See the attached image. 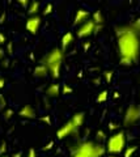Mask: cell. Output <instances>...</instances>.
<instances>
[{
  "label": "cell",
  "mask_w": 140,
  "mask_h": 157,
  "mask_svg": "<svg viewBox=\"0 0 140 157\" xmlns=\"http://www.w3.org/2000/svg\"><path fill=\"white\" fill-rule=\"evenodd\" d=\"M7 106V101H6V98H4L3 94H0V109H4V107Z\"/></svg>",
  "instance_id": "f1b7e54d"
},
{
  "label": "cell",
  "mask_w": 140,
  "mask_h": 157,
  "mask_svg": "<svg viewBox=\"0 0 140 157\" xmlns=\"http://www.w3.org/2000/svg\"><path fill=\"white\" fill-rule=\"evenodd\" d=\"M108 157H118V155H109Z\"/></svg>",
  "instance_id": "60d3db41"
},
{
  "label": "cell",
  "mask_w": 140,
  "mask_h": 157,
  "mask_svg": "<svg viewBox=\"0 0 140 157\" xmlns=\"http://www.w3.org/2000/svg\"><path fill=\"white\" fill-rule=\"evenodd\" d=\"M140 121V105L132 104L130 105L123 115V126L124 127H132Z\"/></svg>",
  "instance_id": "8992f818"
},
{
  "label": "cell",
  "mask_w": 140,
  "mask_h": 157,
  "mask_svg": "<svg viewBox=\"0 0 140 157\" xmlns=\"http://www.w3.org/2000/svg\"><path fill=\"white\" fill-rule=\"evenodd\" d=\"M117 128H118V124L114 123V122H110V123H109V130L110 131H114V130H117Z\"/></svg>",
  "instance_id": "4dcf8cb0"
},
{
  "label": "cell",
  "mask_w": 140,
  "mask_h": 157,
  "mask_svg": "<svg viewBox=\"0 0 140 157\" xmlns=\"http://www.w3.org/2000/svg\"><path fill=\"white\" fill-rule=\"evenodd\" d=\"M52 9H54V6H52L51 3L46 4V7L43 8V11H42V16H49V14H51L52 13Z\"/></svg>",
  "instance_id": "ac0fdd59"
},
{
  "label": "cell",
  "mask_w": 140,
  "mask_h": 157,
  "mask_svg": "<svg viewBox=\"0 0 140 157\" xmlns=\"http://www.w3.org/2000/svg\"><path fill=\"white\" fill-rule=\"evenodd\" d=\"M85 122V114L83 111L75 113L70 121H67L63 126H60L56 130V139L58 140H63L66 137H68L72 134H76L81 127H83Z\"/></svg>",
  "instance_id": "277c9868"
},
{
  "label": "cell",
  "mask_w": 140,
  "mask_h": 157,
  "mask_svg": "<svg viewBox=\"0 0 140 157\" xmlns=\"http://www.w3.org/2000/svg\"><path fill=\"white\" fill-rule=\"evenodd\" d=\"M30 2H32V0H17V3L18 4H20V6L21 7H29V4H30Z\"/></svg>",
  "instance_id": "83f0119b"
},
{
  "label": "cell",
  "mask_w": 140,
  "mask_h": 157,
  "mask_svg": "<svg viewBox=\"0 0 140 157\" xmlns=\"http://www.w3.org/2000/svg\"><path fill=\"white\" fill-rule=\"evenodd\" d=\"M18 115L24 119H34V118H37V111L32 105H24L18 110Z\"/></svg>",
  "instance_id": "30bf717a"
},
{
  "label": "cell",
  "mask_w": 140,
  "mask_h": 157,
  "mask_svg": "<svg viewBox=\"0 0 140 157\" xmlns=\"http://www.w3.org/2000/svg\"><path fill=\"white\" fill-rule=\"evenodd\" d=\"M127 144V139H126V134L124 131H118L113 134L112 136L106 141V152L109 155H119L122 153L126 148Z\"/></svg>",
  "instance_id": "5b68a950"
},
{
  "label": "cell",
  "mask_w": 140,
  "mask_h": 157,
  "mask_svg": "<svg viewBox=\"0 0 140 157\" xmlns=\"http://www.w3.org/2000/svg\"><path fill=\"white\" fill-rule=\"evenodd\" d=\"M40 9H41L40 2H38V0H32L30 4H29V7H28V14H29V16H34V14H38Z\"/></svg>",
  "instance_id": "5bb4252c"
},
{
  "label": "cell",
  "mask_w": 140,
  "mask_h": 157,
  "mask_svg": "<svg viewBox=\"0 0 140 157\" xmlns=\"http://www.w3.org/2000/svg\"><path fill=\"white\" fill-rule=\"evenodd\" d=\"M89 17H90V13L86 11V9H83V8L77 9L76 13H75V18H74V25L80 26L81 24H84L85 21H88Z\"/></svg>",
  "instance_id": "9c48e42d"
},
{
  "label": "cell",
  "mask_w": 140,
  "mask_h": 157,
  "mask_svg": "<svg viewBox=\"0 0 140 157\" xmlns=\"http://www.w3.org/2000/svg\"><path fill=\"white\" fill-rule=\"evenodd\" d=\"M138 151V145H131V147H126L123 151V157H132L134 153Z\"/></svg>",
  "instance_id": "e0dca14e"
},
{
  "label": "cell",
  "mask_w": 140,
  "mask_h": 157,
  "mask_svg": "<svg viewBox=\"0 0 140 157\" xmlns=\"http://www.w3.org/2000/svg\"><path fill=\"white\" fill-rule=\"evenodd\" d=\"M113 75H114V72H113V71H110V70H108V71H105V72H104V78H105V81L108 82V84H110V82H112V80H113Z\"/></svg>",
  "instance_id": "ffe728a7"
},
{
  "label": "cell",
  "mask_w": 140,
  "mask_h": 157,
  "mask_svg": "<svg viewBox=\"0 0 140 157\" xmlns=\"http://www.w3.org/2000/svg\"><path fill=\"white\" fill-rule=\"evenodd\" d=\"M46 96L49 98H58L60 96V86L59 84H56V82H54V84H50L49 86H47L46 89Z\"/></svg>",
  "instance_id": "7c38bea8"
},
{
  "label": "cell",
  "mask_w": 140,
  "mask_h": 157,
  "mask_svg": "<svg viewBox=\"0 0 140 157\" xmlns=\"http://www.w3.org/2000/svg\"><path fill=\"white\" fill-rule=\"evenodd\" d=\"M63 60H64V50H62L60 47H55L46 54L42 63L46 64V67L49 68V75H51V77L56 80V78L60 77V70L62 66H63Z\"/></svg>",
  "instance_id": "3957f363"
},
{
  "label": "cell",
  "mask_w": 140,
  "mask_h": 157,
  "mask_svg": "<svg viewBox=\"0 0 140 157\" xmlns=\"http://www.w3.org/2000/svg\"><path fill=\"white\" fill-rule=\"evenodd\" d=\"M62 93H63V96L72 94V93H74V88L70 86L68 84H63V88H62Z\"/></svg>",
  "instance_id": "d6986e66"
},
{
  "label": "cell",
  "mask_w": 140,
  "mask_h": 157,
  "mask_svg": "<svg viewBox=\"0 0 140 157\" xmlns=\"http://www.w3.org/2000/svg\"><path fill=\"white\" fill-rule=\"evenodd\" d=\"M6 17H7V14L6 13H2V16H0V24H3L4 21H6Z\"/></svg>",
  "instance_id": "e575fe53"
},
{
  "label": "cell",
  "mask_w": 140,
  "mask_h": 157,
  "mask_svg": "<svg viewBox=\"0 0 140 157\" xmlns=\"http://www.w3.org/2000/svg\"><path fill=\"white\" fill-rule=\"evenodd\" d=\"M74 42H75V36L71 32H67L66 34H63V37L60 39V48L62 50H66V48H68Z\"/></svg>",
  "instance_id": "8fae6325"
},
{
  "label": "cell",
  "mask_w": 140,
  "mask_h": 157,
  "mask_svg": "<svg viewBox=\"0 0 140 157\" xmlns=\"http://www.w3.org/2000/svg\"><path fill=\"white\" fill-rule=\"evenodd\" d=\"M89 47H90V42H86V43H85V45H84V50L86 51V50H88V48H89Z\"/></svg>",
  "instance_id": "d590c367"
},
{
  "label": "cell",
  "mask_w": 140,
  "mask_h": 157,
  "mask_svg": "<svg viewBox=\"0 0 140 157\" xmlns=\"http://www.w3.org/2000/svg\"><path fill=\"white\" fill-rule=\"evenodd\" d=\"M22 156V153H21V152H17V153H14L12 157H21Z\"/></svg>",
  "instance_id": "74e56055"
},
{
  "label": "cell",
  "mask_w": 140,
  "mask_h": 157,
  "mask_svg": "<svg viewBox=\"0 0 140 157\" xmlns=\"http://www.w3.org/2000/svg\"><path fill=\"white\" fill-rule=\"evenodd\" d=\"M7 54L8 55H13V42L7 43Z\"/></svg>",
  "instance_id": "484cf974"
},
{
  "label": "cell",
  "mask_w": 140,
  "mask_h": 157,
  "mask_svg": "<svg viewBox=\"0 0 140 157\" xmlns=\"http://www.w3.org/2000/svg\"><path fill=\"white\" fill-rule=\"evenodd\" d=\"M106 147L94 143L90 140H85L79 143L71 152V157H104Z\"/></svg>",
  "instance_id": "7a4b0ae2"
},
{
  "label": "cell",
  "mask_w": 140,
  "mask_h": 157,
  "mask_svg": "<svg viewBox=\"0 0 140 157\" xmlns=\"http://www.w3.org/2000/svg\"><path fill=\"white\" fill-rule=\"evenodd\" d=\"M13 114H14V113H13V110L12 109H7L6 111H4V119H11V118L13 117Z\"/></svg>",
  "instance_id": "cb8c5ba5"
},
{
  "label": "cell",
  "mask_w": 140,
  "mask_h": 157,
  "mask_svg": "<svg viewBox=\"0 0 140 157\" xmlns=\"http://www.w3.org/2000/svg\"><path fill=\"white\" fill-rule=\"evenodd\" d=\"M40 121L43 122V123H46L47 126H51V124H52V121H51L50 115H43V117L40 118Z\"/></svg>",
  "instance_id": "603a6c76"
},
{
  "label": "cell",
  "mask_w": 140,
  "mask_h": 157,
  "mask_svg": "<svg viewBox=\"0 0 140 157\" xmlns=\"http://www.w3.org/2000/svg\"><path fill=\"white\" fill-rule=\"evenodd\" d=\"M42 25V17L38 16V14H34V16H29L26 22H25V28L26 30L30 33V34H37L38 30H40V28Z\"/></svg>",
  "instance_id": "ba28073f"
},
{
  "label": "cell",
  "mask_w": 140,
  "mask_h": 157,
  "mask_svg": "<svg viewBox=\"0 0 140 157\" xmlns=\"http://www.w3.org/2000/svg\"><path fill=\"white\" fill-rule=\"evenodd\" d=\"M96 137H97V140H98V141L105 140V139H106L105 131H104V130H98V131H97V134H96Z\"/></svg>",
  "instance_id": "7402d4cb"
},
{
  "label": "cell",
  "mask_w": 140,
  "mask_h": 157,
  "mask_svg": "<svg viewBox=\"0 0 140 157\" xmlns=\"http://www.w3.org/2000/svg\"><path fill=\"white\" fill-rule=\"evenodd\" d=\"M4 43H7V38L2 32H0V45H4Z\"/></svg>",
  "instance_id": "1f68e13d"
},
{
  "label": "cell",
  "mask_w": 140,
  "mask_h": 157,
  "mask_svg": "<svg viewBox=\"0 0 140 157\" xmlns=\"http://www.w3.org/2000/svg\"><path fill=\"white\" fill-rule=\"evenodd\" d=\"M4 56H6V50L0 47V62H2L3 59H4Z\"/></svg>",
  "instance_id": "d6a6232c"
},
{
  "label": "cell",
  "mask_w": 140,
  "mask_h": 157,
  "mask_svg": "<svg viewBox=\"0 0 140 157\" xmlns=\"http://www.w3.org/2000/svg\"><path fill=\"white\" fill-rule=\"evenodd\" d=\"M93 82H94V85H100V78H94Z\"/></svg>",
  "instance_id": "f35d334b"
},
{
  "label": "cell",
  "mask_w": 140,
  "mask_h": 157,
  "mask_svg": "<svg viewBox=\"0 0 140 157\" xmlns=\"http://www.w3.org/2000/svg\"><path fill=\"white\" fill-rule=\"evenodd\" d=\"M33 75H34L36 77H46L47 75H49V68L46 67V64H43V63H41V64H38L34 70H33Z\"/></svg>",
  "instance_id": "4fadbf2b"
},
{
  "label": "cell",
  "mask_w": 140,
  "mask_h": 157,
  "mask_svg": "<svg viewBox=\"0 0 140 157\" xmlns=\"http://www.w3.org/2000/svg\"><path fill=\"white\" fill-rule=\"evenodd\" d=\"M28 157H37V151L34 148H30L28 152Z\"/></svg>",
  "instance_id": "f546056e"
},
{
  "label": "cell",
  "mask_w": 140,
  "mask_h": 157,
  "mask_svg": "<svg viewBox=\"0 0 140 157\" xmlns=\"http://www.w3.org/2000/svg\"><path fill=\"white\" fill-rule=\"evenodd\" d=\"M52 148H54V141H52V140H51V141H49V143H47V144H46L45 147H43V148H42V149H43V151H45V152H47V151H51Z\"/></svg>",
  "instance_id": "4316f807"
},
{
  "label": "cell",
  "mask_w": 140,
  "mask_h": 157,
  "mask_svg": "<svg viewBox=\"0 0 140 157\" xmlns=\"http://www.w3.org/2000/svg\"><path fill=\"white\" fill-rule=\"evenodd\" d=\"M108 98H109V92L108 90H101L98 94H97V98H96V101L98 102V104H104V102L108 101Z\"/></svg>",
  "instance_id": "2e32d148"
},
{
  "label": "cell",
  "mask_w": 140,
  "mask_h": 157,
  "mask_svg": "<svg viewBox=\"0 0 140 157\" xmlns=\"http://www.w3.org/2000/svg\"><path fill=\"white\" fill-rule=\"evenodd\" d=\"M92 20L94 21L96 25H104V22H105V17H104V14L101 11H96L93 14H92Z\"/></svg>",
  "instance_id": "9a60e30c"
},
{
  "label": "cell",
  "mask_w": 140,
  "mask_h": 157,
  "mask_svg": "<svg viewBox=\"0 0 140 157\" xmlns=\"http://www.w3.org/2000/svg\"><path fill=\"white\" fill-rule=\"evenodd\" d=\"M117 46L119 52V64L130 67L139 62L140 58V34L130 25L115 26Z\"/></svg>",
  "instance_id": "6da1fadb"
},
{
  "label": "cell",
  "mask_w": 140,
  "mask_h": 157,
  "mask_svg": "<svg viewBox=\"0 0 140 157\" xmlns=\"http://www.w3.org/2000/svg\"><path fill=\"white\" fill-rule=\"evenodd\" d=\"M130 25L132 26V29H134L135 32L140 34V17H139V18H136V20H134V21H132L131 24H130Z\"/></svg>",
  "instance_id": "44dd1931"
},
{
  "label": "cell",
  "mask_w": 140,
  "mask_h": 157,
  "mask_svg": "<svg viewBox=\"0 0 140 157\" xmlns=\"http://www.w3.org/2000/svg\"><path fill=\"white\" fill-rule=\"evenodd\" d=\"M96 24L93 20H88V21H85L84 24H81V25L77 28L76 30V37L77 38H86V37H90L92 34H94L96 32Z\"/></svg>",
  "instance_id": "52a82bcc"
},
{
  "label": "cell",
  "mask_w": 140,
  "mask_h": 157,
  "mask_svg": "<svg viewBox=\"0 0 140 157\" xmlns=\"http://www.w3.org/2000/svg\"><path fill=\"white\" fill-rule=\"evenodd\" d=\"M113 98H119V93L118 92H114L113 93Z\"/></svg>",
  "instance_id": "8d00e7d4"
},
{
  "label": "cell",
  "mask_w": 140,
  "mask_h": 157,
  "mask_svg": "<svg viewBox=\"0 0 140 157\" xmlns=\"http://www.w3.org/2000/svg\"><path fill=\"white\" fill-rule=\"evenodd\" d=\"M3 67H8V62H7V60L3 62Z\"/></svg>",
  "instance_id": "ab89813d"
},
{
  "label": "cell",
  "mask_w": 140,
  "mask_h": 157,
  "mask_svg": "<svg viewBox=\"0 0 140 157\" xmlns=\"http://www.w3.org/2000/svg\"><path fill=\"white\" fill-rule=\"evenodd\" d=\"M6 151H7V143L3 140L2 143H0V156H3L6 153Z\"/></svg>",
  "instance_id": "d4e9b609"
},
{
  "label": "cell",
  "mask_w": 140,
  "mask_h": 157,
  "mask_svg": "<svg viewBox=\"0 0 140 157\" xmlns=\"http://www.w3.org/2000/svg\"><path fill=\"white\" fill-rule=\"evenodd\" d=\"M4 86H6V80H4V77H0V89H3Z\"/></svg>",
  "instance_id": "836d02e7"
},
{
  "label": "cell",
  "mask_w": 140,
  "mask_h": 157,
  "mask_svg": "<svg viewBox=\"0 0 140 157\" xmlns=\"http://www.w3.org/2000/svg\"><path fill=\"white\" fill-rule=\"evenodd\" d=\"M0 157H8V156H6V155H3V156H0Z\"/></svg>",
  "instance_id": "b9f144b4"
}]
</instances>
